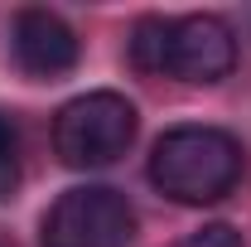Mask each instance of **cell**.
<instances>
[{
    "mask_svg": "<svg viewBox=\"0 0 251 247\" xmlns=\"http://www.w3.org/2000/svg\"><path fill=\"white\" fill-rule=\"evenodd\" d=\"M247 170L242 141L222 126H169L150 151V185L174 204H218Z\"/></svg>",
    "mask_w": 251,
    "mask_h": 247,
    "instance_id": "obj_1",
    "label": "cell"
},
{
    "mask_svg": "<svg viewBox=\"0 0 251 247\" xmlns=\"http://www.w3.org/2000/svg\"><path fill=\"white\" fill-rule=\"evenodd\" d=\"M135 131H140L135 102L101 88V93H82L58 107L53 151H58V160L68 170H106V165H116L130 151Z\"/></svg>",
    "mask_w": 251,
    "mask_h": 247,
    "instance_id": "obj_2",
    "label": "cell"
},
{
    "mask_svg": "<svg viewBox=\"0 0 251 247\" xmlns=\"http://www.w3.org/2000/svg\"><path fill=\"white\" fill-rule=\"evenodd\" d=\"M135 209L111 185H77L53 199L39 223V247H130Z\"/></svg>",
    "mask_w": 251,
    "mask_h": 247,
    "instance_id": "obj_3",
    "label": "cell"
},
{
    "mask_svg": "<svg viewBox=\"0 0 251 247\" xmlns=\"http://www.w3.org/2000/svg\"><path fill=\"white\" fill-rule=\"evenodd\" d=\"M237 68V34L218 15H184L164 30V63L159 78H179L193 88L222 83Z\"/></svg>",
    "mask_w": 251,
    "mask_h": 247,
    "instance_id": "obj_4",
    "label": "cell"
},
{
    "mask_svg": "<svg viewBox=\"0 0 251 247\" xmlns=\"http://www.w3.org/2000/svg\"><path fill=\"white\" fill-rule=\"evenodd\" d=\"M77 54H82V39L73 34V25L44 10V5H25L10 25V59L25 78H39V83H53L63 73L77 68Z\"/></svg>",
    "mask_w": 251,
    "mask_h": 247,
    "instance_id": "obj_5",
    "label": "cell"
},
{
    "mask_svg": "<svg viewBox=\"0 0 251 247\" xmlns=\"http://www.w3.org/2000/svg\"><path fill=\"white\" fill-rule=\"evenodd\" d=\"M20 189V131L0 112V199H10Z\"/></svg>",
    "mask_w": 251,
    "mask_h": 247,
    "instance_id": "obj_6",
    "label": "cell"
},
{
    "mask_svg": "<svg viewBox=\"0 0 251 247\" xmlns=\"http://www.w3.org/2000/svg\"><path fill=\"white\" fill-rule=\"evenodd\" d=\"M174 247H247V238L232 223H203L198 233H188L184 243H174Z\"/></svg>",
    "mask_w": 251,
    "mask_h": 247,
    "instance_id": "obj_7",
    "label": "cell"
}]
</instances>
